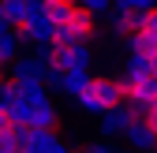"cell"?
<instances>
[{
  "instance_id": "ac0fdd59",
  "label": "cell",
  "mask_w": 157,
  "mask_h": 153,
  "mask_svg": "<svg viewBox=\"0 0 157 153\" xmlns=\"http://www.w3.org/2000/svg\"><path fill=\"white\" fill-rule=\"evenodd\" d=\"M4 135H15V123H11L8 112H0V138H4Z\"/></svg>"
},
{
  "instance_id": "8fae6325",
  "label": "cell",
  "mask_w": 157,
  "mask_h": 153,
  "mask_svg": "<svg viewBox=\"0 0 157 153\" xmlns=\"http://www.w3.org/2000/svg\"><path fill=\"white\" fill-rule=\"evenodd\" d=\"M90 82H94V75H90V71H71V75H64V93H71V97H82Z\"/></svg>"
},
{
  "instance_id": "603a6c76",
  "label": "cell",
  "mask_w": 157,
  "mask_h": 153,
  "mask_svg": "<svg viewBox=\"0 0 157 153\" xmlns=\"http://www.w3.org/2000/svg\"><path fill=\"white\" fill-rule=\"evenodd\" d=\"M153 153H157V149H153Z\"/></svg>"
},
{
  "instance_id": "277c9868",
  "label": "cell",
  "mask_w": 157,
  "mask_h": 153,
  "mask_svg": "<svg viewBox=\"0 0 157 153\" xmlns=\"http://www.w3.org/2000/svg\"><path fill=\"white\" fill-rule=\"evenodd\" d=\"M146 23V15L135 11V0H120V4H112V15H109V30L112 34H139Z\"/></svg>"
},
{
  "instance_id": "7402d4cb",
  "label": "cell",
  "mask_w": 157,
  "mask_h": 153,
  "mask_svg": "<svg viewBox=\"0 0 157 153\" xmlns=\"http://www.w3.org/2000/svg\"><path fill=\"white\" fill-rule=\"evenodd\" d=\"M127 153H139V149H127Z\"/></svg>"
},
{
  "instance_id": "ffe728a7",
  "label": "cell",
  "mask_w": 157,
  "mask_h": 153,
  "mask_svg": "<svg viewBox=\"0 0 157 153\" xmlns=\"http://www.w3.org/2000/svg\"><path fill=\"white\" fill-rule=\"evenodd\" d=\"M4 34H11V26L4 23V15H0V37H4Z\"/></svg>"
},
{
  "instance_id": "9c48e42d",
  "label": "cell",
  "mask_w": 157,
  "mask_h": 153,
  "mask_svg": "<svg viewBox=\"0 0 157 153\" xmlns=\"http://www.w3.org/2000/svg\"><path fill=\"white\" fill-rule=\"evenodd\" d=\"M30 11H34V4H26V0H4L0 4V15H4V23L11 26V30H19L30 19Z\"/></svg>"
},
{
  "instance_id": "6da1fadb",
  "label": "cell",
  "mask_w": 157,
  "mask_h": 153,
  "mask_svg": "<svg viewBox=\"0 0 157 153\" xmlns=\"http://www.w3.org/2000/svg\"><path fill=\"white\" fill-rule=\"evenodd\" d=\"M78 108L86 112V116H109V112L124 108V93H120V82H116V75H94V82L86 86L82 97H75Z\"/></svg>"
},
{
  "instance_id": "3957f363",
  "label": "cell",
  "mask_w": 157,
  "mask_h": 153,
  "mask_svg": "<svg viewBox=\"0 0 157 153\" xmlns=\"http://www.w3.org/2000/svg\"><path fill=\"white\" fill-rule=\"evenodd\" d=\"M11 82H15L19 93H26L34 86H45V67H41V60H37V56H19V60L11 64Z\"/></svg>"
},
{
  "instance_id": "7a4b0ae2",
  "label": "cell",
  "mask_w": 157,
  "mask_h": 153,
  "mask_svg": "<svg viewBox=\"0 0 157 153\" xmlns=\"http://www.w3.org/2000/svg\"><path fill=\"white\" fill-rule=\"evenodd\" d=\"M94 41V15L82 8V4H75V11L64 19L60 26H56V37H52V45H60V49H71V45H90Z\"/></svg>"
},
{
  "instance_id": "52a82bcc",
  "label": "cell",
  "mask_w": 157,
  "mask_h": 153,
  "mask_svg": "<svg viewBox=\"0 0 157 153\" xmlns=\"http://www.w3.org/2000/svg\"><path fill=\"white\" fill-rule=\"evenodd\" d=\"M131 123H135V112H131V108L124 105V108H116V112H109V116L101 120V135H105V138H112V135H120V138H124Z\"/></svg>"
},
{
  "instance_id": "e0dca14e",
  "label": "cell",
  "mask_w": 157,
  "mask_h": 153,
  "mask_svg": "<svg viewBox=\"0 0 157 153\" xmlns=\"http://www.w3.org/2000/svg\"><path fill=\"white\" fill-rule=\"evenodd\" d=\"M82 149H86V153H116V146L105 142V138H101V142H90V146H82Z\"/></svg>"
},
{
  "instance_id": "5bb4252c",
  "label": "cell",
  "mask_w": 157,
  "mask_h": 153,
  "mask_svg": "<svg viewBox=\"0 0 157 153\" xmlns=\"http://www.w3.org/2000/svg\"><path fill=\"white\" fill-rule=\"evenodd\" d=\"M116 82H120V93H124V101H131V97H135V90H139V79H131L127 71H120V75H116Z\"/></svg>"
},
{
  "instance_id": "44dd1931",
  "label": "cell",
  "mask_w": 157,
  "mask_h": 153,
  "mask_svg": "<svg viewBox=\"0 0 157 153\" xmlns=\"http://www.w3.org/2000/svg\"><path fill=\"white\" fill-rule=\"evenodd\" d=\"M4 82H8V79H4V67H0V86H4Z\"/></svg>"
},
{
  "instance_id": "30bf717a",
  "label": "cell",
  "mask_w": 157,
  "mask_h": 153,
  "mask_svg": "<svg viewBox=\"0 0 157 153\" xmlns=\"http://www.w3.org/2000/svg\"><path fill=\"white\" fill-rule=\"evenodd\" d=\"M56 123H60V112L52 108V101L34 108V131H56Z\"/></svg>"
},
{
  "instance_id": "ba28073f",
  "label": "cell",
  "mask_w": 157,
  "mask_h": 153,
  "mask_svg": "<svg viewBox=\"0 0 157 153\" xmlns=\"http://www.w3.org/2000/svg\"><path fill=\"white\" fill-rule=\"evenodd\" d=\"M127 56H142V60H157V37L139 30L127 37Z\"/></svg>"
},
{
  "instance_id": "8992f818",
  "label": "cell",
  "mask_w": 157,
  "mask_h": 153,
  "mask_svg": "<svg viewBox=\"0 0 157 153\" xmlns=\"http://www.w3.org/2000/svg\"><path fill=\"white\" fill-rule=\"evenodd\" d=\"M124 138H127L131 149H139V153H153V149H157V131H153L146 120H135V123L127 127Z\"/></svg>"
},
{
  "instance_id": "7c38bea8",
  "label": "cell",
  "mask_w": 157,
  "mask_h": 153,
  "mask_svg": "<svg viewBox=\"0 0 157 153\" xmlns=\"http://www.w3.org/2000/svg\"><path fill=\"white\" fill-rule=\"evenodd\" d=\"M19 45H23V41H19L15 34H4V37H0V67L19 60Z\"/></svg>"
},
{
  "instance_id": "2e32d148",
  "label": "cell",
  "mask_w": 157,
  "mask_h": 153,
  "mask_svg": "<svg viewBox=\"0 0 157 153\" xmlns=\"http://www.w3.org/2000/svg\"><path fill=\"white\" fill-rule=\"evenodd\" d=\"M0 153H23V149H19V138L15 135H4V138H0Z\"/></svg>"
},
{
  "instance_id": "5b68a950",
  "label": "cell",
  "mask_w": 157,
  "mask_h": 153,
  "mask_svg": "<svg viewBox=\"0 0 157 153\" xmlns=\"http://www.w3.org/2000/svg\"><path fill=\"white\" fill-rule=\"evenodd\" d=\"M90 64H94V49L90 45H71V49H60V45H56V67H60L64 75H71V71H90Z\"/></svg>"
},
{
  "instance_id": "9a60e30c",
  "label": "cell",
  "mask_w": 157,
  "mask_h": 153,
  "mask_svg": "<svg viewBox=\"0 0 157 153\" xmlns=\"http://www.w3.org/2000/svg\"><path fill=\"white\" fill-rule=\"evenodd\" d=\"M90 15H112V4H109V0H86V4H82Z\"/></svg>"
},
{
  "instance_id": "d6986e66",
  "label": "cell",
  "mask_w": 157,
  "mask_h": 153,
  "mask_svg": "<svg viewBox=\"0 0 157 153\" xmlns=\"http://www.w3.org/2000/svg\"><path fill=\"white\" fill-rule=\"evenodd\" d=\"M142 30H146V34H153V37H157V8H153V11H150V15H146V23H142Z\"/></svg>"
},
{
  "instance_id": "4fadbf2b",
  "label": "cell",
  "mask_w": 157,
  "mask_h": 153,
  "mask_svg": "<svg viewBox=\"0 0 157 153\" xmlns=\"http://www.w3.org/2000/svg\"><path fill=\"white\" fill-rule=\"evenodd\" d=\"M19 97H23V93H19V90H15V82H11V79H8V82H4V86H0V112H11V108H15V101H19Z\"/></svg>"
}]
</instances>
